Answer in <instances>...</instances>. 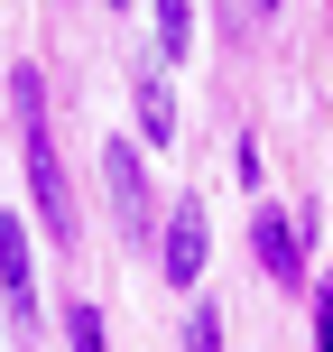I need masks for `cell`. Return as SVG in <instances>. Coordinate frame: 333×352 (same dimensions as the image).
Instances as JSON below:
<instances>
[{
  "instance_id": "obj_1",
  "label": "cell",
  "mask_w": 333,
  "mask_h": 352,
  "mask_svg": "<svg viewBox=\"0 0 333 352\" xmlns=\"http://www.w3.org/2000/svg\"><path fill=\"white\" fill-rule=\"evenodd\" d=\"M10 111H19V158H28V204H37V223L56 232V241L74 250V186H65V158H56V140H47V84H37V65H19L10 74Z\"/></svg>"
},
{
  "instance_id": "obj_2",
  "label": "cell",
  "mask_w": 333,
  "mask_h": 352,
  "mask_svg": "<svg viewBox=\"0 0 333 352\" xmlns=\"http://www.w3.org/2000/svg\"><path fill=\"white\" fill-rule=\"evenodd\" d=\"M204 250H213V213H204V195H176V204H167V232H158V269H167V287H194V278H204Z\"/></svg>"
},
{
  "instance_id": "obj_3",
  "label": "cell",
  "mask_w": 333,
  "mask_h": 352,
  "mask_svg": "<svg viewBox=\"0 0 333 352\" xmlns=\"http://www.w3.org/2000/svg\"><path fill=\"white\" fill-rule=\"evenodd\" d=\"M0 297H10L19 343H28V334H37V250H28V232H19L10 204H0Z\"/></svg>"
},
{
  "instance_id": "obj_4",
  "label": "cell",
  "mask_w": 333,
  "mask_h": 352,
  "mask_svg": "<svg viewBox=\"0 0 333 352\" xmlns=\"http://www.w3.org/2000/svg\"><path fill=\"white\" fill-rule=\"evenodd\" d=\"M102 186H111V223H121L130 241H148V176H139V148L130 140L102 148Z\"/></svg>"
},
{
  "instance_id": "obj_5",
  "label": "cell",
  "mask_w": 333,
  "mask_h": 352,
  "mask_svg": "<svg viewBox=\"0 0 333 352\" xmlns=\"http://www.w3.org/2000/svg\"><path fill=\"white\" fill-rule=\"evenodd\" d=\"M250 250H260V269L278 287L306 278V223H287V213H250Z\"/></svg>"
},
{
  "instance_id": "obj_6",
  "label": "cell",
  "mask_w": 333,
  "mask_h": 352,
  "mask_svg": "<svg viewBox=\"0 0 333 352\" xmlns=\"http://www.w3.org/2000/svg\"><path fill=\"white\" fill-rule=\"evenodd\" d=\"M130 111H139V140H176V93H167V74H158V65H139Z\"/></svg>"
},
{
  "instance_id": "obj_7",
  "label": "cell",
  "mask_w": 333,
  "mask_h": 352,
  "mask_svg": "<svg viewBox=\"0 0 333 352\" xmlns=\"http://www.w3.org/2000/svg\"><path fill=\"white\" fill-rule=\"evenodd\" d=\"M148 10H158V47H167V65H176V56L194 47V0H148Z\"/></svg>"
},
{
  "instance_id": "obj_8",
  "label": "cell",
  "mask_w": 333,
  "mask_h": 352,
  "mask_svg": "<svg viewBox=\"0 0 333 352\" xmlns=\"http://www.w3.org/2000/svg\"><path fill=\"white\" fill-rule=\"evenodd\" d=\"M65 334H74V352H102V306L74 297V306H65Z\"/></svg>"
},
{
  "instance_id": "obj_9",
  "label": "cell",
  "mask_w": 333,
  "mask_h": 352,
  "mask_svg": "<svg viewBox=\"0 0 333 352\" xmlns=\"http://www.w3.org/2000/svg\"><path fill=\"white\" fill-rule=\"evenodd\" d=\"M185 352H222V306H194L185 316Z\"/></svg>"
},
{
  "instance_id": "obj_10",
  "label": "cell",
  "mask_w": 333,
  "mask_h": 352,
  "mask_svg": "<svg viewBox=\"0 0 333 352\" xmlns=\"http://www.w3.org/2000/svg\"><path fill=\"white\" fill-rule=\"evenodd\" d=\"M315 352H333V287H315Z\"/></svg>"
},
{
  "instance_id": "obj_11",
  "label": "cell",
  "mask_w": 333,
  "mask_h": 352,
  "mask_svg": "<svg viewBox=\"0 0 333 352\" xmlns=\"http://www.w3.org/2000/svg\"><path fill=\"white\" fill-rule=\"evenodd\" d=\"M260 10H278V0H260Z\"/></svg>"
},
{
  "instance_id": "obj_12",
  "label": "cell",
  "mask_w": 333,
  "mask_h": 352,
  "mask_svg": "<svg viewBox=\"0 0 333 352\" xmlns=\"http://www.w3.org/2000/svg\"><path fill=\"white\" fill-rule=\"evenodd\" d=\"M111 10H121V0H111Z\"/></svg>"
}]
</instances>
